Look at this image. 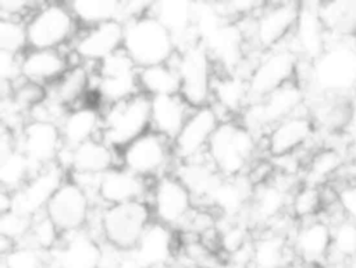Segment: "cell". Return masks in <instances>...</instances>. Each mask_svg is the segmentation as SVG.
<instances>
[{
    "mask_svg": "<svg viewBox=\"0 0 356 268\" xmlns=\"http://www.w3.org/2000/svg\"><path fill=\"white\" fill-rule=\"evenodd\" d=\"M346 154L348 160L356 158V125H353L346 137Z\"/></svg>",
    "mask_w": 356,
    "mask_h": 268,
    "instance_id": "50",
    "label": "cell"
},
{
    "mask_svg": "<svg viewBox=\"0 0 356 268\" xmlns=\"http://www.w3.org/2000/svg\"><path fill=\"white\" fill-rule=\"evenodd\" d=\"M75 64L68 49H28L21 54L22 79L43 87L54 85Z\"/></svg>",
    "mask_w": 356,
    "mask_h": 268,
    "instance_id": "27",
    "label": "cell"
},
{
    "mask_svg": "<svg viewBox=\"0 0 356 268\" xmlns=\"http://www.w3.org/2000/svg\"><path fill=\"white\" fill-rule=\"evenodd\" d=\"M298 176L275 172L264 183L254 186L246 221L250 226L267 229L274 222L289 214L292 193L303 182H295Z\"/></svg>",
    "mask_w": 356,
    "mask_h": 268,
    "instance_id": "13",
    "label": "cell"
},
{
    "mask_svg": "<svg viewBox=\"0 0 356 268\" xmlns=\"http://www.w3.org/2000/svg\"><path fill=\"white\" fill-rule=\"evenodd\" d=\"M68 6L79 28L121 21V1L117 0H72Z\"/></svg>",
    "mask_w": 356,
    "mask_h": 268,
    "instance_id": "39",
    "label": "cell"
},
{
    "mask_svg": "<svg viewBox=\"0 0 356 268\" xmlns=\"http://www.w3.org/2000/svg\"><path fill=\"white\" fill-rule=\"evenodd\" d=\"M192 111L193 107L181 96V93L152 97L150 129L174 140Z\"/></svg>",
    "mask_w": 356,
    "mask_h": 268,
    "instance_id": "33",
    "label": "cell"
},
{
    "mask_svg": "<svg viewBox=\"0 0 356 268\" xmlns=\"http://www.w3.org/2000/svg\"><path fill=\"white\" fill-rule=\"evenodd\" d=\"M171 61L181 78V96L193 108L211 104L217 67L207 49L199 42L185 46Z\"/></svg>",
    "mask_w": 356,
    "mask_h": 268,
    "instance_id": "8",
    "label": "cell"
},
{
    "mask_svg": "<svg viewBox=\"0 0 356 268\" xmlns=\"http://www.w3.org/2000/svg\"><path fill=\"white\" fill-rule=\"evenodd\" d=\"M300 1H266L253 15L236 21L250 56H260L285 44L293 33Z\"/></svg>",
    "mask_w": 356,
    "mask_h": 268,
    "instance_id": "3",
    "label": "cell"
},
{
    "mask_svg": "<svg viewBox=\"0 0 356 268\" xmlns=\"http://www.w3.org/2000/svg\"><path fill=\"white\" fill-rule=\"evenodd\" d=\"M312 83L325 96H349L356 87V46L349 39L330 42L313 62Z\"/></svg>",
    "mask_w": 356,
    "mask_h": 268,
    "instance_id": "9",
    "label": "cell"
},
{
    "mask_svg": "<svg viewBox=\"0 0 356 268\" xmlns=\"http://www.w3.org/2000/svg\"><path fill=\"white\" fill-rule=\"evenodd\" d=\"M31 224L32 218L14 210L3 212L0 215V236L13 244L22 243L29 233Z\"/></svg>",
    "mask_w": 356,
    "mask_h": 268,
    "instance_id": "46",
    "label": "cell"
},
{
    "mask_svg": "<svg viewBox=\"0 0 356 268\" xmlns=\"http://www.w3.org/2000/svg\"><path fill=\"white\" fill-rule=\"evenodd\" d=\"M231 268H239V267H235V265H231ZM250 268V267H249Z\"/></svg>",
    "mask_w": 356,
    "mask_h": 268,
    "instance_id": "54",
    "label": "cell"
},
{
    "mask_svg": "<svg viewBox=\"0 0 356 268\" xmlns=\"http://www.w3.org/2000/svg\"><path fill=\"white\" fill-rule=\"evenodd\" d=\"M67 178L68 174L57 162L38 169L18 192L13 193L11 210L29 218L44 212L47 204Z\"/></svg>",
    "mask_w": 356,
    "mask_h": 268,
    "instance_id": "20",
    "label": "cell"
},
{
    "mask_svg": "<svg viewBox=\"0 0 356 268\" xmlns=\"http://www.w3.org/2000/svg\"><path fill=\"white\" fill-rule=\"evenodd\" d=\"M352 267H353V268H356V265H355V264H352Z\"/></svg>",
    "mask_w": 356,
    "mask_h": 268,
    "instance_id": "55",
    "label": "cell"
},
{
    "mask_svg": "<svg viewBox=\"0 0 356 268\" xmlns=\"http://www.w3.org/2000/svg\"><path fill=\"white\" fill-rule=\"evenodd\" d=\"M39 1H28V0H1L0 1V18L7 19H18L26 21L32 11L38 7Z\"/></svg>",
    "mask_w": 356,
    "mask_h": 268,
    "instance_id": "48",
    "label": "cell"
},
{
    "mask_svg": "<svg viewBox=\"0 0 356 268\" xmlns=\"http://www.w3.org/2000/svg\"><path fill=\"white\" fill-rule=\"evenodd\" d=\"M152 181H147L122 165H115L97 176L95 204L102 207L147 201Z\"/></svg>",
    "mask_w": 356,
    "mask_h": 268,
    "instance_id": "19",
    "label": "cell"
},
{
    "mask_svg": "<svg viewBox=\"0 0 356 268\" xmlns=\"http://www.w3.org/2000/svg\"><path fill=\"white\" fill-rule=\"evenodd\" d=\"M102 114L100 137L117 151L150 131V97L143 93L103 107Z\"/></svg>",
    "mask_w": 356,
    "mask_h": 268,
    "instance_id": "6",
    "label": "cell"
},
{
    "mask_svg": "<svg viewBox=\"0 0 356 268\" xmlns=\"http://www.w3.org/2000/svg\"><path fill=\"white\" fill-rule=\"evenodd\" d=\"M29 49H68L79 25L68 1H39L25 21Z\"/></svg>",
    "mask_w": 356,
    "mask_h": 268,
    "instance_id": "4",
    "label": "cell"
},
{
    "mask_svg": "<svg viewBox=\"0 0 356 268\" xmlns=\"http://www.w3.org/2000/svg\"><path fill=\"white\" fill-rule=\"evenodd\" d=\"M328 31L318 12V1H300L299 17L286 44L299 58L316 61L328 47Z\"/></svg>",
    "mask_w": 356,
    "mask_h": 268,
    "instance_id": "23",
    "label": "cell"
},
{
    "mask_svg": "<svg viewBox=\"0 0 356 268\" xmlns=\"http://www.w3.org/2000/svg\"><path fill=\"white\" fill-rule=\"evenodd\" d=\"M260 153H264L263 136L256 135L239 119H228L218 125L206 156L220 175L236 178L248 175Z\"/></svg>",
    "mask_w": 356,
    "mask_h": 268,
    "instance_id": "1",
    "label": "cell"
},
{
    "mask_svg": "<svg viewBox=\"0 0 356 268\" xmlns=\"http://www.w3.org/2000/svg\"><path fill=\"white\" fill-rule=\"evenodd\" d=\"M348 162L346 150L339 146L321 144L310 154L305 169L302 182L313 186H324L339 176Z\"/></svg>",
    "mask_w": 356,
    "mask_h": 268,
    "instance_id": "35",
    "label": "cell"
},
{
    "mask_svg": "<svg viewBox=\"0 0 356 268\" xmlns=\"http://www.w3.org/2000/svg\"><path fill=\"white\" fill-rule=\"evenodd\" d=\"M57 164L68 175H100L120 165V151L97 137L74 149L63 147Z\"/></svg>",
    "mask_w": 356,
    "mask_h": 268,
    "instance_id": "25",
    "label": "cell"
},
{
    "mask_svg": "<svg viewBox=\"0 0 356 268\" xmlns=\"http://www.w3.org/2000/svg\"><path fill=\"white\" fill-rule=\"evenodd\" d=\"M47 96L67 110L90 101L92 97V67L75 62L50 87Z\"/></svg>",
    "mask_w": 356,
    "mask_h": 268,
    "instance_id": "34",
    "label": "cell"
},
{
    "mask_svg": "<svg viewBox=\"0 0 356 268\" xmlns=\"http://www.w3.org/2000/svg\"><path fill=\"white\" fill-rule=\"evenodd\" d=\"M253 190L254 185L246 175L236 178L222 176L211 190L206 208L211 210L220 219H246Z\"/></svg>",
    "mask_w": 356,
    "mask_h": 268,
    "instance_id": "26",
    "label": "cell"
},
{
    "mask_svg": "<svg viewBox=\"0 0 356 268\" xmlns=\"http://www.w3.org/2000/svg\"><path fill=\"white\" fill-rule=\"evenodd\" d=\"M342 174L345 175L346 181L356 183V158L355 160H348L345 168L342 169Z\"/></svg>",
    "mask_w": 356,
    "mask_h": 268,
    "instance_id": "51",
    "label": "cell"
},
{
    "mask_svg": "<svg viewBox=\"0 0 356 268\" xmlns=\"http://www.w3.org/2000/svg\"><path fill=\"white\" fill-rule=\"evenodd\" d=\"M150 14L154 15L172 35L177 50L197 43L193 19H195V1L185 0H167L153 1Z\"/></svg>",
    "mask_w": 356,
    "mask_h": 268,
    "instance_id": "31",
    "label": "cell"
},
{
    "mask_svg": "<svg viewBox=\"0 0 356 268\" xmlns=\"http://www.w3.org/2000/svg\"><path fill=\"white\" fill-rule=\"evenodd\" d=\"M306 108V89L292 79L267 96L250 101L239 121L259 136L282 119Z\"/></svg>",
    "mask_w": 356,
    "mask_h": 268,
    "instance_id": "10",
    "label": "cell"
},
{
    "mask_svg": "<svg viewBox=\"0 0 356 268\" xmlns=\"http://www.w3.org/2000/svg\"><path fill=\"white\" fill-rule=\"evenodd\" d=\"M104 244L88 229L63 233L56 249L49 253L51 268H100Z\"/></svg>",
    "mask_w": 356,
    "mask_h": 268,
    "instance_id": "21",
    "label": "cell"
},
{
    "mask_svg": "<svg viewBox=\"0 0 356 268\" xmlns=\"http://www.w3.org/2000/svg\"><path fill=\"white\" fill-rule=\"evenodd\" d=\"M125 24L108 21L100 25L79 28L68 50L75 62L96 67L124 49Z\"/></svg>",
    "mask_w": 356,
    "mask_h": 268,
    "instance_id": "14",
    "label": "cell"
},
{
    "mask_svg": "<svg viewBox=\"0 0 356 268\" xmlns=\"http://www.w3.org/2000/svg\"><path fill=\"white\" fill-rule=\"evenodd\" d=\"M138 82L140 93L150 99L181 93V78L171 60L168 62L139 68Z\"/></svg>",
    "mask_w": 356,
    "mask_h": 268,
    "instance_id": "38",
    "label": "cell"
},
{
    "mask_svg": "<svg viewBox=\"0 0 356 268\" xmlns=\"http://www.w3.org/2000/svg\"><path fill=\"white\" fill-rule=\"evenodd\" d=\"M96 204L90 194L70 176L46 207V214L63 233L86 229Z\"/></svg>",
    "mask_w": 356,
    "mask_h": 268,
    "instance_id": "16",
    "label": "cell"
},
{
    "mask_svg": "<svg viewBox=\"0 0 356 268\" xmlns=\"http://www.w3.org/2000/svg\"><path fill=\"white\" fill-rule=\"evenodd\" d=\"M178 232L152 221L132 253L140 268H170L178 250Z\"/></svg>",
    "mask_w": 356,
    "mask_h": 268,
    "instance_id": "28",
    "label": "cell"
},
{
    "mask_svg": "<svg viewBox=\"0 0 356 268\" xmlns=\"http://www.w3.org/2000/svg\"><path fill=\"white\" fill-rule=\"evenodd\" d=\"M356 262V222L342 218L332 224V247L328 264L350 265Z\"/></svg>",
    "mask_w": 356,
    "mask_h": 268,
    "instance_id": "41",
    "label": "cell"
},
{
    "mask_svg": "<svg viewBox=\"0 0 356 268\" xmlns=\"http://www.w3.org/2000/svg\"><path fill=\"white\" fill-rule=\"evenodd\" d=\"M222 122L211 104L196 107L172 140L177 162L204 157L213 135Z\"/></svg>",
    "mask_w": 356,
    "mask_h": 268,
    "instance_id": "18",
    "label": "cell"
},
{
    "mask_svg": "<svg viewBox=\"0 0 356 268\" xmlns=\"http://www.w3.org/2000/svg\"><path fill=\"white\" fill-rule=\"evenodd\" d=\"M175 164L172 140L152 129L120 151V165L147 181L172 174Z\"/></svg>",
    "mask_w": 356,
    "mask_h": 268,
    "instance_id": "11",
    "label": "cell"
},
{
    "mask_svg": "<svg viewBox=\"0 0 356 268\" xmlns=\"http://www.w3.org/2000/svg\"><path fill=\"white\" fill-rule=\"evenodd\" d=\"M172 174L177 175L192 193L196 206L203 208H206L211 190L222 178L209 161L207 156L189 161H178Z\"/></svg>",
    "mask_w": 356,
    "mask_h": 268,
    "instance_id": "36",
    "label": "cell"
},
{
    "mask_svg": "<svg viewBox=\"0 0 356 268\" xmlns=\"http://www.w3.org/2000/svg\"><path fill=\"white\" fill-rule=\"evenodd\" d=\"M335 189L338 193V204L343 215L356 222V183L345 181L342 185L335 186Z\"/></svg>",
    "mask_w": 356,
    "mask_h": 268,
    "instance_id": "49",
    "label": "cell"
},
{
    "mask_svg": "<svg viewBox=\"0 0 356 268\" xmlns=\"http://www.w3.org/2000/svg\"><path fill=\"white\" fill-rule=\"evenodd\" d=\"M152 218L175 232H182L196 210L192 193L182 181L168 174L152 181L147 199Z\"/></svg>",
    "mask_w": 356,
    "mask_h": 268,
    "instance_id": "12",
    "label": "cell"
},
{
    "mask_svg": "<svg viewBox=\"0 0 356 268\" xmlns=\"http://www.w3.org/2000/svg\"><path fill=\"white\" fill-rule=\"evenodd\" d=\"M324 210L321 187L300 183L292 193L289 204V215L296 221H306L318 217Z\"/></svg>",
    "mask_w": 356,
    "mask_h": 268,
    "instance_id": "42",
    "label": "cell"
},
{
    "mask_svg": "<svg viewBox=\"0 0 356 268\" xmlns=\"http://www.w3.org/2000/svg\"><path fill=\"white\" fill-rule=\"evenodd\" d=\"M152 221L147 201L96 206L86 229L104 244L118 250H132Z\"/></svg>",
    "mask_w": 356,
    "mask_h": 268,
    "instance_id": "2",
    "label": "cell"
},
{
    "mask_svg": "<svg viewBox=\"0 0 356 268\" xmlns=\"http://www.w3.org/2000/svg\"><path fill=\"white\" fill-rule=\"evenodd\" d=\"M296 261L288 235L261 229L253 236L250 268H291Z\"/></svg>",
    "mask_w": 356,
    "mask_h": 268,
    "instance_id": "32",
    "label": "cell"
},
{
    "mask_svg": "<svg viewBox=\"0 0 356 268\" xmlns=\"http://www.w3.org/2000/svg\"><path fill=\"white\" fill-rule=\"evenodd\" d=\"M28 49L25 21L0 18V50L21 56Z\"/></svg>",
    "mask_w": 356,
    "mask_h": 268,
    "instance_id": "45",
    "label": "cell"
},
{
    "mask_svg": "<svg viewBox=\"0 0 356 268\" xmlns=\"http://www.w3.org/2000/svg\"><path fill=\"white\" fill-rule=\"evenodd\" d=\"M318 12L330 40L356 37V1H318Z\"/></svg>",
    "mask_w": 356,
    "mask_h": 268,
    "instance_id": "37",
    "label": "cell"
},
{
    "mask_svg": "<svg viewBox=\"0 0 356 268\" xmlns=\"http://www.w3.org/2000/svg\"><path fill=\"white\" fill-rule=\"evenodd\" d=\"M291 246L298 261L325 267L332 247V225L321 214L300 221L291 235Z\"/></svg>",
    "mask_w": 356,
    "mask_h": 268,
    "instance_id": "24",
    "label": "cell"
},
{
    "mask_svg": "<svg viewBox=\"0 0 356 268\" xmlns=\"http://www.w3.org/2000/svg\"><path fill=\"white\" fill-rule=\"evenodd\" d=\"M139 67L122 50L92 67V97L100 107H107L140 93Z\"/></svg>",
    "mask_w": 356,
    "mask_h": 268,
    "instance_id": "7",
    "label": "cell"
},
{
    "mask_svg": "<svg viewBox=\"0 0 356 268\" xmlns=\"http://www.w3.org/2000/svg\"><path fill=\"white\" fill-rule=\"evenodd\" d=\"M124 51L139 67L168 62L177 53L170 31L150 12L125 24Z\"/></svg>",
    "mask_w": 356,
    "mask_h": 268,
    "instance_id": "5",
    "label": "cell"
},
{
    "mask_svg": "<svg viewBox=\"0 0 356 268\" xmlns=\"http://www.w3.org/2000/svg\"><path fill=\"white\" fill-rule=\"evenodd\" d=\"M317 133V126L307 108L275 124L263 136L264 153L277 158L309 147Z\"/></svg>",
    "mask_w": 356,
    "mask_h": 268,
    "instance_id": "17",
    "label": "cell"
},
{
    "mask_svg": "<svg viewBox=\"0 0 356 268\" xmlns=\"http://www.w3.org/2000/svg\"><path fill=\"white\" fill-rule=\"evenodd\" d=\"M36 167L29 158L15 147L6 156L0 157V183L1 190L15 193L36 172Z\"/></svg>",
    "mask_w": 356,
    "mask_h": 268,
    "instance_id": "40",
    "label": "cell"
},
{
    "mask_svg": "<svg viewBox=\"0 0 356 268\" xmlns=\"http://www.w3.org/2000/svg\"><path fill=\"white\" fill-rule=\"evenodd\" d=\"M17 147L40 169L57 162L64 144L57 124L29 119L17 133Z\"/></svg>",
    "mask_w": 356,
    "mask_h": 268,
    "instance_id": "22",
    "label": "cell"
},
{
    "mask_svg": "<svg viewBox=\"0 0 356 268\" xmlns=\"http://www.w3.org/2000/svg\"><path fill=\"white\" fill-rule=\"evenodd\" d=\"M1 268H51L49 253L28 243L14 244L1 256Z\"/></svg>",
    "mask_w": 356,
    "mask_h": 268,
    "instance_id": "43",
    "label": "cell"
},
{
    "mask_svg": "<svg viewBox=\"0 0 356 268\" xmlns=\"http://www.w3.org/2000/svg\"><path fill=\"white\" fill-rule=\"evenodd\" d=\"M0 79L1 85L10 87L22 79L21 56L0 50Z\"/></svg>",
    "mask_w": 356,
    "mask_h": 268,
    "instance_id": "47",
    "label": "cell"
},
{
    "mask_svg": "<svg viewBox=\"0 0 356 268\" xmlns=\"http://www.w3.org/2000/svg\"><path fill=\"white\" fill-rule=\"evenodd\" d=\"M174 268H203V267H199V265H193V264H186V262H182L179 265H175Z\"/></svg>",
    "mask_w": 356,
    "mask_h": 268,
    "instance_id": "52",
    "label": "cell"
},
{
    "mask_svg": "<svg viewBox=\"0 0 356 268\" xmlns=\"http://www.w3.org/2000/svg\"><path fill=\"white\" fill-rule=\"evenodd\" d=\"M63 232L57 228V225L50 219L46 212H42L32 218L29 233L22 243H28L36 249L50 253L53 249L57 247Z\"/></svg>",
    "mask_w": 356,
    "mask_h": 268,
    "instance_id": "44",
    "label": "cell"
},
{
    "mask_svg": "<svg viewBox=\"0 0 356 268\" xmlns=\"http://www.w3.org/2000/svg\"><path fill=\"white\" fill-rule=\"evenodd\" d=\"M102 124V108L95 101H88L70 108L58 124L64 147L74 149L100 137Z\"/></svg>",
    "mask_w": 356,
    "mask_h": 268,
    "instance_id": "30",
    "label": "cell"
},
{
    "mask_svg": "<svg viewBox=\"0 0 356 268\" xmlns=\"http://www.w3.org/2000/svg\"><path fill=\"white\" fill-rule=\"evenodd\" d=\"M299 57L285 43L261 53L250 71L249 86L252 101L259 100L296 78Z\"/></svg>",
    "mask_w": 356,
    "mask_h": 268,
    "instance_id": "15",
    "label": "cell"
},
{
    "mask_svg": "<svg viewBox=\"0 0 356 268\" xmlns=\"http://www.w3.org/2000/svg\"><path fill=\"white\" fill-rule=\"evenodd\" d=\"M252 101L249 78L241 72H218L213 83L211 106L222 121L239 119Z\"/></svg>",
    "mask_w": 356,
    "mask_h": 268,
    "instance_id": "29",
    "label": "cell"
},
{
    "mask_svg": "<svg viewBox=\"0 0 356 268\" xmlns=\"http://www.w3.org/2000/svg\"><path fill=\"white\" fill-rule=\"evenodd\" d=\"M353 99H355V101H356V87H355V90H353Z\"/></svg>",
    "mask_w": 356,
    "mask_h": 268,
    "instance_id": "53",
    "label": "cell"
}]
</instances>
